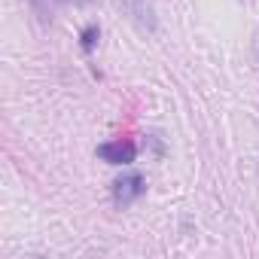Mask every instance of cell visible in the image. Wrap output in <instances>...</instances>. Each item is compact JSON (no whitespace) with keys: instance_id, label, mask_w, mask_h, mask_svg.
<instances>
[{"instance_id":"obj_4","label":"cell","mask_w":259,"mask_h":259,"mask_svg":"<svg viewBox=\"0 0 259 259\" xmlns=\"http://www.w3.org/2000/svg\"><path fill=\"white\" fill-rule=\"evenodd\" d=\"M98 37H101V28H98V25H85V28H82V34H79L82 49H85V52H92V49H95V43H98Z\"/></svg>"},{"instance_id":"obj_2","label":"cell","mask_w":259,"mask_h":259,"mask_svg":"<svg viewBox=\"0 0 259 259\" xmlns=\"http://www.w3.org/2000/svg\"><path fill=\"white\" fill-rule=\"evenodd\" d=\"M144 192H147V180H144V174H138V171H128V174H122V177L113 183V201H116L119 207L135 204Z\"/></svg>"},{"instance_id":"obj_6","label":"cell","mask_w":259,"mask_h":259,"mask_svg":"<svg viewBox=\"0 0 259 259\" xmlns=\"http://www.w3.org/2000/svg\"><path fill=\"white\" fill-rule=\"evenodd\" d=\"M82 4H85V0H82Z\"/></svg>"},{"instance_id":"obj_1","label":"cell","mask_w":259,"mask_h":259,"mask_svg":"<svg viewBox=\"0 0 259 259\" xmlns=\"http://www.w3.org/2000/svg\"><path fill=\"white\" fill-rule=\"evenodd\" d=\"M110 4L132 22L135 28H141L144 34H156V10H153V4L150 0H110Z\"/></svg>"},{"instance_id":"obj_5","label":"cell","mask_w":259,"mask_h":259,"mask_svg":"<svg viewBox=\"0 0 259 259\" xmlns=\"http://www.w3.org/2000/svg\"><path fill=\"white\" fill-rule=\"evenodd\" d=\"M28 4L34 7V13H37L43 22H46V19H52V16H49V13H52V4H49V0H28Z\"/></svg>"},{"instance_id":"obj_3","label":"cell","mask_w":259,"mask_h":259,"mask_svg":"<svg viewBox=\"0 0 259 259\" xmlns=\"http://www.w3.org/2000/svg\"><path fill=\"white\" fill-rule=\"evenodd\" d=\"M98 159L107 165H132L138 159V147L132 141H107L98 147Z\"/></svg>"}]
</instances>
